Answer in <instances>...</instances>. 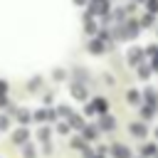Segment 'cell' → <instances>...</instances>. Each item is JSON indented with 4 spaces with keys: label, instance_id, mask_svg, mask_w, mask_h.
<instances>
[{
    "label": "cell",
    "instance_id": "1",
    "mask_svg": "<svg viewBox=\"0 0 158 158\" xmlns=\"http://www.w3.org/2000/svg\"><path fill=\"white\" fill-rule=\"evenodd\" d=\"M89 12H91V15L109 17V12H111V2H109V0H89Z\"/></svg>",
    "mask_w": 158,
    "mask_h": 158
},
{
    "label": "cell",
    "instance_id": "2",
    "mask_svg": "<svg viewBox=\"0 0 158 158\" xmlns=\"http://www.w3.org/2000/svg\"><path fill=\"white\" fill-rule=\"evenodd\" d=\"M121 30H123L121 37H126V40H136V37L141 35V25H138V22H126Z\"/></svg>",
    "mask_w": 158,
    "mask_h": 158
},
{
    "label": "cell",
    "instance_id": "3",
    "mask_svg": "<svg viewBox=\"0 0 158 158\" xmlns=\"http://www.w3.org/2000/svg\"><path fill=\"white\" fill-rule=\"evenodd\" d=\"M27 141H30V128H17L12 133V143L15 146H25Z\"/></svg>",
    "mask_w": 158,
    "mask_h": 158
},
{
    "label": "cell",
    "instance_id": "4",
    "mask_svg": "<svg viewBox=\"0 0 158 158\" xmlns=\"http://www.w3.org/2000/svg\"><path fill=\"white\" fill-rule=\"evenodd\" d=\"M99 128H101V131H114V128H116V118L109 116V114H101V118H99Z\"/></svg>",
    "mask_w": 158,
    "mask_h": 158
},
{
    "label": "cell",
    "instance_id": "5",
    "mask_svg": "<svg viewBox=\"0 0 158 158\" xmlns=\"http://www.w3.org/2000/svg\"><path fill=\"white\" fill-rule=\"evenodd\" d=\"M111 156H114V158H131V151H128V146H123V143H114V146H111Z\"/></svg>",
    "mask_w": 158,
    "mask_h": 158
},
{
    "label": "cell",
    "instance_id": "6",
    "mask_svg": "<svg viewBox=\"0 0 158 158\" xmlns=\"http://www.w3.org/2000/svg\"><path fill=\"white\" fill-rule=\"evenodd\" d=\"M72 96L79 99V101H84V99L89 96V94H86V86H84L81 81H74V84H72Z\"/></svg>",
    "mask_w": 158,
    "mask_h": 158
},
{
    "label": "cell",
    "instance_id": "7",
    "mask_svg": "<svg viewBox=\"0 0 158 158\" xmlns=\"http://www.w3.org/2000/svg\"><path fill=\"white\" fill-rule=\"evenodd\" d=\"M128 131H131V136H136V138H143V136L148 133V128H146V123H143V121L131 123V126H128Z\"/></svg>",
    "mask_w": 158,
    "mask_h": 158
},
{
    "label": "cell",
    "instance_id": "8",
    "mask_svg": "<svg viewBox=\"0 0 158 158\" xmlns=\"http://www.w3.org/2000/svg\"><path fill=\"white\" fill-rule=\"evenodd\" d=\"M59 114L57 111H49V109H40V111H35V118L37 121H54Z\"/></svg>",
    "mask_w": 158,
    "mask_h": 158
},
{
    "label": "cell",
    "instance_id": "9",
    "mask_svg": "<svg viewBox=\"0 0 158 158\" xmlns=\"http://www.w3.org/2000/svg\"><path fill=\"white\" fill-rule=\"evenodd\" d=\"M96 30H99V27H96V22H94V15L86 12V15H84V32H86V35H94Z\"/></svg>",
    "mask_w": 158,
    "mask_h": 158
},
{
    "label": "cell",
    "instance_id": "10",
    "mask_svg": "<svg viewBox=\"0 0 158 158\" xmlns=\"http://www.w3.org/2000/svg\"><path fill=\"white\" fill-rule=\"evenodd\" d=\"M143 54H146V52H143L141 47H131V49H128V62L138 67V64H141V57H143Z\"/></svg>",
    "mask_w": 158,
    "mask_h": 158
},
{
    "label": "cell",
    "instance_id": "11",
    "mask_svg": "<svg viewBox=\"0 0 158 158\" xmlns=\"http://www.w3.org/2000/svg\"><path fill=\"white\" fill-rule=\"evenodd\" d=\"M91 106H94L96 114H106V111H109V101H106L104 96H96V99L91 101Z\"/></svg>",
    "mask_w": 158,
    "mask_h": 158
},
{
    "label": "cell",
    "instance_id": "12",
    "mask_svg": "<svg viewBox=\"0 0 158 158\" xmlns=\"http://www.w3.org/2000/svg\"><path fill=\"white\" fill-rule=\"evenodd\" d=\"M156 111H158L156 104H143V109H141V118H143V121H151V118L156 116Z\"/></svg>",
    "mask_w": 158,
    "mask_h": 158
},
{
    "label": "cell",
    "instance_id": "13",
    "mask_svg": "<svg viewBox=\"0 0 158 158\" xmlns=\"http://www.w3.org/2000/svg\"><path fill=\"white\" fill-rule=\"evenodd\" d=\"M104 47H106V42H104L101 37H96V40H91V42H89V52H91V54H101V52H104Z\"/></svg>",
    "mask_w": 158,
    "mask_h": 158
},
{
    "label": "cell",
    "instance_id": "14",
    "mask_svg": "<svg viewBox=\"0 0 158 158\" xmlns=\"http://www.w3.org/2000/svg\"><path fill=\"white\" fill-rule=\"evenodd\" d=\"M143 99H146V104H156V106H158V94H156L153 86H148V89L143 91Z\"/></svg>",
    "mask_w": 158,
    "mask_h": 158
},
{
    "label": "cell",
    "instance_id": "15",
    "mask_svg": "<svg viewBox=\"0 0 158 158\" xmlns=\"http://www.w3.org/2000/svg\"><path fill=\"white\" fill-rule=\"evenodd\" d=\"M15 116H17V121H20V123H30V118H32V114H30V111H25V109H15Z\"/></svg>",
    "mask_w": 158,
    "mask_h": 158
},
{
    "label": "cell",
    "instance_id": "16",
    "mask_svg": "<svg viewBox=\"0 0 158 158\" xmlns=\"http://www.w3.org/2000/svg\"><path fill=\"white\" fill-rule=\"evenodd\" d=\"M49 136H52V128H49V126H42V128L37 131V138H40L42 143H49Z\"/></svg>",
    "mask_w": 158,
    "mask_h": 158
},
{
    "label": "cell",
    "instance_id": "17",
    "mask_svg": "<svg viewBox=\"0 0 158 158\" xmlns=\"http://www.w3.org/2000/svg\"><path fill=\"white\" fill-rule=\"evenodd\" d=\"M81 133H84V138H86V141H94V138L99 136L96 126H84V128H81Z\"/></svg>",
    "mask_w": 158,
    "mask_h": 158
},
{
    "label": "cell",
    "instance_id": "18",
    "mask_svg": "<svg viewBox=\"0 0 158 158\" xmlns=\"http://www.w3.org/2000/svg\"><path fill=\"white\" fill-rule=\"evenodd\" d=\"M156 148H158L156 143H146V146L141 148V153H143V158H153V156H156Z\"/></svg>",
    "mask_w": 158,
    "mask_h": 158
},
{
    "label": "cell",
    "instance_id": "19",
    "mask_svg": "<svg viewBox=\"0 0 158 158\" xmlns=\"http://www.w3.org/2000/svg\"><path fill=\"white\" fill-rule=\"evenodd\" d=\"M69 126H72V128H84V118L72 114V116H69Z\"/></svg>",
    "mask_w": 158,
    "mask_h": 158
},
{
    "label": "cell",
    "instance_id": "20",
    "mask_svg": "<svg viewBox=\"0 0 158 158\" xmlns=\"http://www.w3.org/2000/svg\"><path fill=\"white\" fill-rule=\"evenodd\" d=\"M126 101H131V104H138V101H141L138 91H136V89H128V91H126Z\"/></svg>",
    "mask_w": 158,
    "mask_h": 158
},
{
    "label": "cell",
    "instance_id": "21",
    "mask_svg": "<svg viewBox=\"0 0 158 158\" xmlns=\"http://www.w3.org/2000/svg\"><path fill=\"white\" fill-rule=\"evenodd\" d=\"M151 72H153L151 67H146V64H138V77H141V79H148V77H151Z\"/></svg>",
    "mask_w": 158,
    "mask_h": 158
},
{
    "label": "cell",
    "instance_id": "22",
    "mask_svg": "<svg viewBox=\"0 0 158 158\" xmlns=\"http://www.w3.org/2000/svg\"><path fill=\"white\" fill-rule=\"evenodd\" d=\"M40 84H42V79H40V77H32V79L27 81V89H30V91H37Z\"/></svg>",
    "mask_w": 158,
    "mask_h": 158
},
{
    "label": "cell",
    "instance_id": "23",
    "mask_svg": "<svg viewBox=\"0 0 158 158\" xmlns=\"http://www.w3.org/2000/svg\"><path fill=\"white\" fill-rule=\"evenodd\" d=\"M57 109H59V111H57V114H59V116H62V118H69V116H72V109H69V106H67V104H62V106H57Z\"/></svg>",
    "mask_w": 158,
    "mask_h": 158
},
{
    "label": "cell",
    "instance_id": "24",
    "mask_svg": "<svg viewBox=\"0 0 158 158\" xmlns=\"http://www.w3.org/2000/svg\"><path fill=\"white\" fill-rule=\"evenodd\" d=\"M143 52H146L151 59H158V44H151V47H146Z\"/></svg>",
    "mask_w": 158,
    "mask_h": 158
},
{
    "label": "cell",
    "instance_id": "25",
    "mask_svg": "<svg viewBox=\"0 0 158 158\" xmlns=\"http://www.w3.org/2000/svg\"><path fill=\"white\" fill-rule=\"evenodd\" d=\"M153 20H156V17H153V12H146V15H143V20H141V27H148V25H153Z\"/></svg>",
    "mask_w": 158,
    "mask_h": 158
},
{
    "label": "cell",
    "instance_id": "26",
    "mask_svg": "<svg viewBox=\"0 0 158 158\" xmlns=\"http://www.w3.org/2000/svg\"><path fill=\"white\" fill-rule=\"evenodd\" d=\"M74 79H77V81H86V72H84L81 67H77V69H74Z\"/></svg>",
    "mask_w": 158,
    "mask_h": 158
},
{
    "label": "cell",
    "instance_id": "27",
    "mask_svg": "<svg viewBox=\"0 0 158 158\" xmlns=\"http://www.w3.org/2000/svg\"><path fill=\"white\" fill-rule=\"evenodd\" d=\"M22 156H25V158H35V148H32L30 143H25V146H22Z\"/></svg>",
    "mask_w": 158,
    "mask_h": 158
},
{
    "label": "cell",
    "instance_id": "28",
    "mask_svg": "<svg viewBox=\"0 0 158 158\" xmlns=\"http://www.w3.org/2000/svg\"><path fill=\"white\" fill-rule=\"evenodd\" d=\"M146 7H148V12H158V0H146Z\"/></svg>",
    "mask_w": 158,
    "mask_h": 158
},
{
    "label": "cell",
    "instance_id": "29",
    "mask_svg": "<svg viewBox=\"0 0 158 158\" xmlns=\"http://www.w3.org/2000/svg\"><path fill=\"white\" fill-rule=\"evenodd\" d=\"M69 128H72V126H69V121H62V123L57 126V131H59V133H69Z\"/></svg>",
    "mask_w": 158,
    "mask_h": 158
},
{
    "label": "cell",
    "instance_id": "30",
    "mask_svg": "<svg viewBox=\"0 0 158 158\" xmlns=\"http://www.w3.org/2000/svg\"><path fill=\"white\" fill-rule=\"evenodd\" d=\"M10 128V118L7 116H0V131H7Z\"/></svg>",
    "mask_w": 158,
    "mask_h": 158
},
{
    "label": "cell",
    "instance_id": "31",
    "mask_svg": "<svg viewBox=\"0 0 158 158\" xmlns=\"http://www.w3.org/2000/svg\"><path fill=\"white\" fill-rule=\"evenodd\" d=\"M52 77H54L57 81H62V79L67 77V72H64V69H54V74H52Z\"/></svg>",
    "mask_w": 158,
    "mask_h": 158
},
{
    "label": "cell",
    "instance_id": "32",
    "mask_svg": "<svg viewBox=\"0 0 158 158\" xmlns=\"http://www.w3.org/2000/svg\"><path fill=\"white\" fill-rule=\"evenodd\" d=\"M72 146H74V148H79V151L89 148V146H84V141H81V138H74V141H72Z\"/></svg>",
    "mask_w": 158,
    "mask_h": 158
},
{
    "label": "cell",
    "instance_id": "33",
    "mask_svg": "<svg viewBox=\"0 0 158 158\" xmlns=\"http://www.w3.org/2000/svg\"><path fill=\"white\" fill-rule=\"evenodd\" d=\"M84 114H86V116H91V114H94V106H91V104H86V106H84Z\"/></svg>",
    "mask_w": 158,
    "mask_h": 158
},
{
    "label": "cell",
    "instance_id": "34",
    "mask_svg": "<svg viewBox=\"0 0 158 158\" xmlns=\"http://www.w3.org/2000/svg\"><path fill=\"white\" fill-rule=\"evenodd\" d=\"M5 91H7V81H2V79H0V96H2Z\"/></svg>",
    "mask_w": 158,
    "mask_h": 158
},
{
    "label": "cell",
    "instance_id": "35",
    "mask_svg": "<svg viewBox=\"0 0 158 158\" xmlns=\"http://www.w3.org/2000/svg\"><path fill=\"white\" fill-rule=\"evenodd\" d=\"M77 5H89V0H74Z\"/></svg>",
    "mask_w": 158,
    "mask_h": 158
},
{
    "label": "cell",
    "instance_id": "36",
    "mask_svg": "<svg viewBox=\"0 0 158 158\" xmlns=\"http://www.w3.org/2000/svg\"><path fill=\"white\" fill-rule=\"evenodd\" d=\"M156 133H158V131H156Z\"/></svg>",
    "mask_w": 158,
    "mask_h": 158
}]
</instances>
